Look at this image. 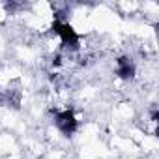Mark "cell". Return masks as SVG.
I'll list each match as a JSON object with an SVG mask.
<instances>
[{
  "label": "cell",
  "mask_w": 159,
  "mask_h": 159,
  "mask_svg": "<svg viewBox=\"0 0 159 159\" xmlns=\"http://www.w3.org/2000/svg\"><path fill=\"white\" fill-rule=\"evenodd\" d=\"M52 30H54V34L62 39V45H64V47H67V49H77V47H79V34L73 30L71 25L56 21V23L52 25Z\"/></svg>",
  "instance_id": "obj_1"
},
{
  "label": "cell",
  "mask_w": 159,
  "mask_h": 159,
  "mask_svg": "<svg viewBox=\"0 0 159 159\" xmlns=\"http://www.w3.org/2000/svg\"><path fill=\"white\" fill-rule=\"evenodd\" d=\"M54 122H56V127L66 135V137H71L77 127H79V122L75 118V114L71 111H62V112H56L54 114Z\"/></svg>",
  "instance_id": "obj_2"
},
{
  "label": "cell",
  "mask_w": 159,
  "mask_h": 159,
  "mask_svg": "<svg viewBox=\"0 0 159 159\" xmlns=\"http://www.w3.org/2000/svg\"><path fill=\"white\" fill-rule=\"evenodd\" d=\"M135 71H137V67H135V64H133V60L129 56H120L116 60V75L120 79L129 81V79L135 77Z\"/></svg>",
  "instance_id": "obj_3"
},
{
  "label": "cell",
  "mask_w": 159,
  "mask_h": 159,
  "mask_svg": "<svg viewBox=\"0 0 159 159\" xmlns=\"http://www.w3.org/2000/svg\"><path fill=\"white\" fill-rule=\"evenodd\" d=\"M10 103V94L0 92V105H8Z\"/></svg>",
  "instance_id": "obj_4"
}]
</instances>
